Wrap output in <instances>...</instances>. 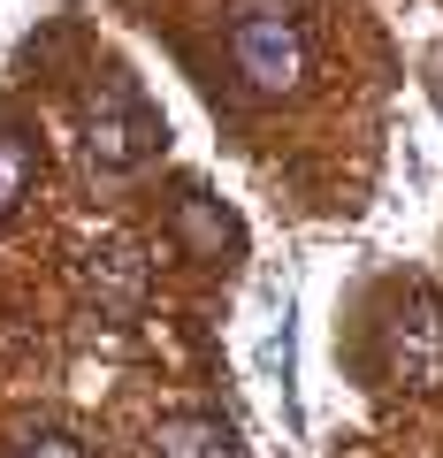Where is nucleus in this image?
<instances>
[{"instance_id":"1","label":"nucleus","mask_w":443,"mask_h":458,"mask_svg":"<svg viewBox=\"0 0 443 458\" xmlns=\"http://www.w3.org/2000/svg\"><path fill=\"white\" fill-rule=\"evenodd\" d=\"M230 62H237V77H245L252 92H268V99L298 92V77H306V23H298L283 0H245L230 16Z\"/></svg>"},{"instance_id":"2","label":"nucleus","mask_w":443,"mask_h":458,"mask_svg":"<svg viewBox=\"0 0 443 458\" xmlns=\"http://www.w3.org/2000/svg\"><path fill=\"white\" fill-rule=\"evenodd\" d=\"M84 131H92V161L99 168H131V161H146V153L161 146V123H153V107L138 99L131 77H99Z\"/></svg>"},{"instance_id":"3","label":"nucleus","mask_w":443,"mask_h":458,"mask_svg":"<svg viewBox=\"0 0 443 458\" xmlns=\"http://www.w3.org/2000/svg\"><path fill=\"white\" fill-rule=\"evenodd\" d=\"M153 458H237V436L222 420H207V412H183V420H161Z\"/></svg>"},{"instance_id":"4","label":"nucleus","mask_w":443,"mask_h":458,"mask_svg":"<svg viewBox=\"0 0 443 458\" xmlns=\"http://www.w3.org/2000/svg\"><path fill=\"white\" fill-rule=\"evenodd\" d=\"M38 183V146L31 131H0V214H16Z\"/></svg>"},{"instance_id":"5","label":"nucleus","mask_w":443,"mask_h":458,"mask_svg":"<svg viewBox=\"0 0 443 458\" xmlns=\"http://www.w3.org/2000/svg\"><path fill=\"white\" fill-rule=\"evenodd\" d=\"M16 458H84V451H77L69 436H31V443H23Z\"/></svg>"}]
</instances>
